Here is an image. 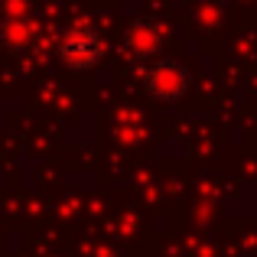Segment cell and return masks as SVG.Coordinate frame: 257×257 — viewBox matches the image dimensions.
Instances as JSON below:
<instances>
[{
    "label": "cell",
    "mask_w": 257,
    "mask_h": 257,
    "mask_svg": "<svg viewBox=\"0 0 257 257\" xmlns=\"http://www.w3.org/2000/svg\"><path fill=\"white\" fill-rule=\"evenodd\" d=\"M101 49H104V43L91 26H72L59 43V56L72 69H91L101 59Z\"/></svg>",
    "instance_id": "6da1fadb"
}]
</instances>
